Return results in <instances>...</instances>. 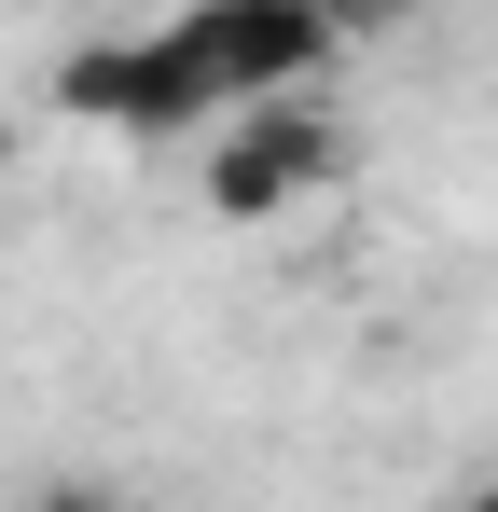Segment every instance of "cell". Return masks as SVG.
<instances>
[{
	"label": "cell",
	"mask_w": 498,
	"mask_h": 512,
	"mask_svg": "<svg viewBox=\"0 0 498 512\" xmlns=\"http://www.w3.org/2000/svg\"><path fill=\"white\" fill-rule=\"evenodd\" d=\"M14 512H139L125 485H97V471H56V485H28Z\"/></svg>",
	"instance_id": "obj_4"
},
{
	"label": "cell",
	"mask_w": 498,
	"mask_h": 512,
	"mask_svg": "<svg viewBox=\"0 0 498 512\" xmlns=\"http://www.w3.org/2000/svg\"><path fill=\"white\" fill-rule=\"evenodd\" d=\"M457 512H498V485H471V499H457Z\"/></svg>",
	"instance_id": "obj_5"
},
{
	"label": "cell",
	"mask_w": 498,
	"mask_h": 512,
	"mask_svg": "<svg viewBox=\"0 0 498 512\" xmlns=\"http://www.w3.org/2000/svg\"><path fill=\"white\" fill-rule=\"evenodd\" d=\"M0 167H14V125H0Z\"/></svg>",
	"instance_id": "obj_6"
},
{
	"label": "cell",
	"mask_w": 498,
	"mask_h": 512,
	"mask_svg": "<svg viewBox=\"0 0 498 512\" xmlns=\"http://www.w3.org/2000/svg\"><path fill=\"white\" fill-rule=\"evenodd\" d=\"M208 97H222V70H208L180 28H153V42H97V56L56 70V111H83V125H139V139L194 125Z\"/></svg>",
	"instance_id": "obj_3"
},
{
	"label": "cell",
	"mask_w": 498,
	"mask_h": 512,
	"mask_svg": "<svg viewBox=\"0 0 498 512\" xmlns=\"http://www.w3.org/2000/svg\"><path fill=\"white\" fill-rule=\"evenodd\" d=\"M180 42L222 70V97H305L332 70V42H346V14L332 0H194Z\"/></svg>",
	"instance_id": "obj_1"
},
{
	"label": "cell",
	"mask_w": 498,
	"mask_h": 512,
	"mask_svg": "<svg viewBox=\"0 0 498 512\" xmlns=\"http://www.w3.org/2000/svg\"><path fill=\"white\" fill-rule=\"evenodd\" d=\"M332 167H346V125H332L319 97H249L236 139L208 153V208H222V222H277V208L319 194Z\"/></svg>",
	"instance_id": "obj_2"
}]
</instances>
